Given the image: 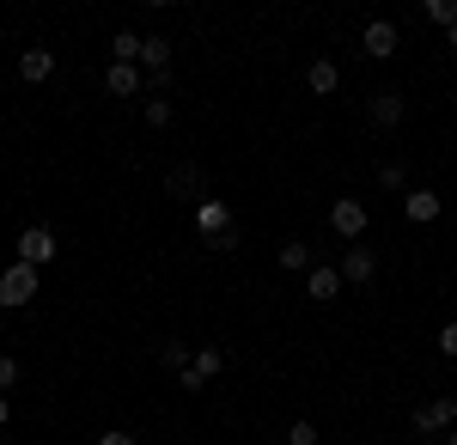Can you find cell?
Returning <instances> with one entry per match:
<instances>
[{
  "label": "cell",
  "instance_id": "6da1fadb",
  "mask_svg": "<svg viewBox=\"0 0 457 445\" xmlns=\"http://www.w3.org/2000/svg\"><path fill=\"white\" fill-rule=\"evenodd\" d=\"M37 281H43V269H31V263H12V269H0V311H19L37 299Z\"/></svg>",
  "mask_w": 457,
  "mask_h": 445
},
{
  "label": "cell",
  "instance_id": "7a4b0ae2",
  "mask_svg": "<svg viewBox=\"0 0 457 445\" xmlns=\"http://www.w3.org/2000/svg\"><path fill=\"white\" fill-rule=\"evenodd\" d=\"M409 427H415L421 440H439V433H452V427H457V397H433L427 409L409 415Z\"/></svg>",
  "mask_w": 457,
  "mask_h": 445
},
{
  "label": "cell",
  "instance_id": "3957f363",
  "mask_svg": "<svg viewBox=\"0 0 457 445\" xmlns=\"http://www.w3.org/2000/svg\"><path fill=\"white\" fill-rule=\"evenodd\" d=\"M195 232H202L208 244H220L226 232H232V207L220 202V196H202V202H195Z\"/></svg>",
  "mask_w": 457,
  "mask_h": 445
},
{
  "label": "cell",
  "instance_id": "277c9868",
  "mask_svg": "<svg viewBox=\"0 0 457 445\" xmlns=\"http://www.w3.org/2000/svg\"><path fill=\"white\" fill-rule=\"evenodd\" d=\"M372 220H366V202H353V196H342V202L329 207V232L336 239H348V244H360V232H366Z\"/></svg>",
  "mask_w": 457,
  "mask_h": 445
},
{
  "label": "cell",
  "instance_id": "5b68a950",
  "mask_svg": "<svg viewBox=\"0 0 457 445\" xmlns=\"http://www.w3.org/2000/svg\"><path fill=\"white\" fill-rule=\"evenodd\" d=\"M135 68L146 73V86H165V68H171V37H141V62Z\"/></svg>",
  "mask_w": 457,
  "mask_h": 445
},
{
  "label": "cell",
  "instance_id": "8992f818",
  "mask_svg": "<svg viewBox=\"0 0 457 445\" xmlns=\"http://www.w3.org/2000/svg\"><path fill=\"white\" fill-rule=\"evenodd\" d=\"M220 366H226V360H220V348H195L189 373H177V384H183V390H208L213 378H220Z\"/></svg>",
  "mask_w": 457,
  "mask_h": 445
},
{
  "label": "cell",
  "instance_id": "52a82bcc",
  "mask_svg": "<svg viewBox=\"0 0 457 445\" xmlns=\"http://www.w3.org/2000/svg\"><path fill=\"white\" fill-rule=\"evenodd\" d=\"M396 43H403V37H396V25H390V19H372V25L360 31V49H366L372 62H390V55H396Z\"/></svg>",
  "mask_w": 457,
  "mask_h": 445
},
{
  "label": "cell",
  "instance_id": "ba28073f",
  "mask_svg": "<svg viewBox=\"0 0 457 445\" xmlns=\"http://www.w3.org/2000/svg\"><path fill=\"white\" fill-rule=\"evenodd\" d=\"M49 256H55V232H49V226H25V232H19V263L43 269Z\"/></svg>",
  "mask_w": 457,
  "mask_h": 445
},
{
  "label": "cell",
  "instance_id": "9c48e42d",
  "mask_svg": "<svg viewBox=\"0 0 457 445\" xmlns=\"http://www.w3.org/2000/svg\"><path fill=\"white\" fill-rule=\"evenodd\" d=\"M141 86H146V73L135 68V62H110V68H104V92H110V98H135Z\"/></svg>",
  "mask_w": 457,
  "mask_h": 445
},
{
  "label": "cell",
  "instance_id": "30bf717a",
  "mask_svg": "<svg viewBox=\"0 0 457 445\" xmlns=\"http://www.w3.org/2000/svg\"><path fill=\"white\" fill-rule=\"evenodd\" d=\"M366 116H372V129H403L409 104H403V92H378V98L366 104Z\"/></svg>",
  "mask_w": 457,
  "mask_h": 445
},
{
  "label": "cell",
  "instance_id": "8fae6325",
  "mask_svg": "<svg viewBox=\"0 0 457 445\" xmlns=\"http://www.w3.org/2000/svg\"><path fill=\"white\" fill-rule=\"evenodd\" d=\"M336 269H342V281H348V287H366V281L378 274V256H372L366 244H353V250L342 256V263H336Z\"/></svg>",
  "mask_w": 457,
  "mask_h": 445
},
{
  "label": "cell",
  "instance_id": "7c38bea8",
  "mask_svg": "<svg viewBox=\"0 0 457 445\" xmlns=\"http://www.w3.org/2000/svg\"><path fill=\"white\" fill-rule=\"evenodd\" d=\"M305 281H312V306H329V299H336V293L348 287V281H342V269H329V263H317Z\"/></svg>",
  "mask_w": 457,
  "mask_h": 445
},
{
  "label": "cell",
  "instance_id": "4fadbf2b",
  "mask_svg": "<svg viewBox=\"0 0 457 445\" xmlns=\"http://www.w3.org/2000/svg\"><path fill=\"white\" fill-rule=\"evenodd\" d=\"M165 196H177V202H202V172H195V165H177V172L165 177Z\"/></svg>",
  "mask_w": 457,
  "mask_h": 445
},
{
  "label": "cell",
  "instance_id": "5bb4252c",
  "mask_svg": "<svg viewBox=\"0 0 457 445\" xmlns=\"http://www.w3.org/2000/svg\"><path fill=\"white\" fill-rule=\"evenodd\" d=\"M49 73H55V55H49V49H25V55H19V80H25V86H43Z\"/></svg>",
  "mask_w": 457,
  "mask_h": 445
},
{
  "label": "cell",
  "instance_id": "9a60e30c",
  "mask_svg": "<svg viewBox=\"0 0 457 445\" xmlns=\"http://www.w3.org/2000/svg\"><path fill=\"white\" fill-rule=\"evenodd\" d=\"M403 214H409L415 226H433V220H439V196H433V189H409V196H403Z\"/></svg>",
  "mask_w": 457,
  "mask_h": 445
},
{
  "label": "cell",
  "instance_id": "2e32d148",
  "mask_svg": "<svg viewBox=\"0 0 457 445\" xmlns=\"http://www.w3.org/2000/svg\"><path fill=\"white\" fill-rule=\"evenodd\" d=\"M305 86H312L317 98H329V92L342 86V73H336V62H329V55H317L312 68H305Z\"/></svg>",
  "mask_w": 457,
  "mask_h": 445
},
{
  "label": "cell",
  "instance_id": "e0dca14e",
  "mask_svg": "<svg viewBox=\"0 0 457 445\" xmlns=\"http://www.w3.org/2000/svg\"><path fill=\"white\" fill-rule=\"evenodd\" d=\"M281 269H293V274H299V269H317L312 244H305V239H287V244H281Z\"/></svg>",
  "mask_w": 457,
  "mask_h": 445
},
{
  "label": "cell",
  "instance_id": "ac0fdd59",
  "mask_svg": "<svg viewBox=\"0 0 457 445\" xmlns=\"http://www.w3.org/2000/svg\"><path fill=\"white\" fill-rule=\"evenodd\" d=\"M159 360H165L171 373H189V360H195V354H189V342H183V336H165V342H159Z\"/></svg>",
  "mask_w": 457,
  "mask_h": 445
},
{
  "label": "cell",
  "instance_id": "d6986e66",
  "mask_svg": "<svg viewBox=\"0 0 457 445\" xmlns=\"http://www.w3.org/2000/svg\"><path fill=\"white\" fill-rule=\"evenodd\" d=\"M110 62H141V31H116L110 37Z\"/></svg>",
  "mask_w": 457,
  "mask_h": 445
},
{
  "label": "cell",
  "instance_id": "ffe728a7",
  "mask_svg": "<svg viewBox=\"0 0 457 445\" xmlns=\"http://www.w3.org/2000/svg\"><path fill=\"white\" fill-rule=\"evenodd\" d=\"M378 189H390V196H409V165H378Z\"/></svg>",
  "mask_w": 457,
  "mask_h": 445
},
{
  "label": "cell",
  "instance_id": "44dd1931",
  "mask_svg": "<svg viewBox=\"0 0 457 445\" xmlns=\"http://www.w3.org/2000/svg\"><path fill=\"white\" fill-rule=\"evenodd\" d=\"M146 129H171V98H146Z\"/></svg>",
  "mask_w": 457,
  "mask_h": 445
},
{
  "label": "cell",
  "instance_id": "7402d4cb",
  "mask_svg": "<svg viewBox=\"0 0 457 445\" xmlns=\"http://www.w3.org/2000/svg\"><path fill=\"white\" fill-rule=\"evenodd\" d=\"M427 19L452 31V25H457V0H427Z\"/></svg>",
  "mask_w": 457,
  "mask_h": 445
},
{
  "label": "cell",
  "instance_id": "603a6c76",
  "mask_svg": "<svg viewBox=\"0 0 457 445\" xmlns=\"http://www.w3.org/2000/svg\"><path fill=\"white\" fill-rule=\"evenodd\" d=\"M287 445H317V421H293L287 427Z\"/></svg>",
  "mask_w": 457,
  "mask_h": 445
},
{
  "label": "cell",
  "instance_id": "cb8c5ba5",
  "mask_svg": "<svg viewBox=\"0 0 457 445\" xmlns=\"http://www.w3.org/2000/svg\"><path fill=\"white\" fill-rule=\"evenodd\" d=\"M12 384H19V360H12V354H0V397H6Z\"/></svg>",
  "mask_w": 457,
  "mask_h": 445
},
{
  "label": "cell",
  "instance_id": "d4e9b609",
  "mask_svg": "<svg viewBox=\"0 0 457 445\" xmlns=\"http://www.w3.org/2000/svg\"><path fill=\"white\" fill-rule=\"evenodd\" d=\"M439 354H452V360H457V323H445V330H439Z\"/></svg>",
  "mask_w": 457,
  "mask_h": 445
},
{
  "label": "cell",
  "instance_id": "484cf974",
  "mask_svg": "<svg viewBox=\"0 0 457 445\" xmlns=\"http://www.w3.org/2000/svg\"><path fill=\"white\" fill-rule=\"evenodd\" d=\"M98 445H135V433H122V427H110V433H98Z\"/></svg>",
  "mask_w": 457,
  "mask_h": 445
},
{
  "label": "cell",
  "instance_id": "4316f807",
  "mask_svg": "<svg viewBox=\"0 0 457 445\" xmlns=\"http://www.w3.org/2000/svg\"><path fill=\"white\" fill-rule=\"evenodd\" d=\"M6 421H12V409H6V397H0V427H6Z\"/></svg>",
  "mask_w": 457,
  "mask_h": 445
},
{
  "label": "cell",
  "instance_id": "83f0119b",
  "mask_svg": "<svg viewBox=\"0 0 457 445\" xmlns=\"http://www.w3.org/2000/svg\"><path fill=\"white\" fill-rule=\"evenodd\" d=\"M445 445H457V427H452V433H445Z\"/></svg>",
  "mask_w": 457,
  "mask_h": 445
},
{
  "label": "cell",
  "instance_id": "f1b7e54d",
  "mask_svg": "<svg viewBox=\"0 0 457 445\" xmlns=\"http://www.w3.org/2000/svg\"><path fill=\"white\" fill-rule=\"evenodd\" d=\"M452 55H457V25H452Z\"/></svg>",
  "mask_w": 457,
  "mask_h": 445
},
{
  "label": "cell",
  "instance_id": "f546056e",
  "mask_svg": "<svg viewBox=\"0 0 457 445\" xmlns=\"http://www.w3.org/2000/svg\"><path fill=\"white\" fill-rule=\"evenodd\" d=\"M421 445H439V440H421Z\"/></svg>",
  "mask_w": 457,
  "mask_h": 445
}]
</instances>
